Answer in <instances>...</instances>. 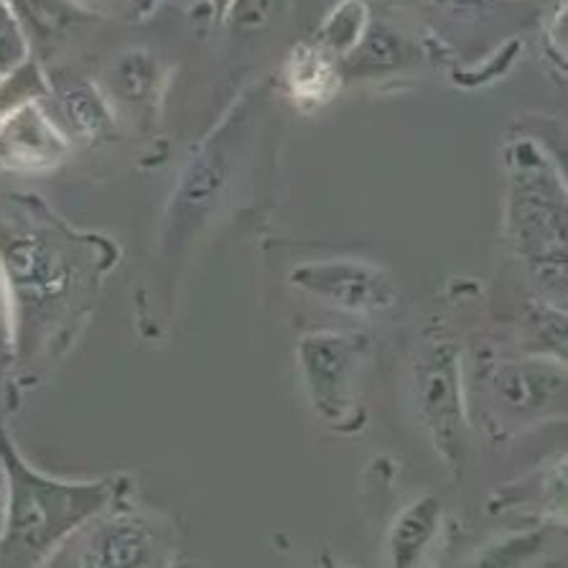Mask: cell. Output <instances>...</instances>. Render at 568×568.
<instances>
[{"label":"cell","instance_id":"5","mask_svg":"<svg viewBox=\"0 0 568 568\" xmlns=\"http://www.w3.org/2000/svg\"><path fill=\"white\" fill-rule=\"evenodd\" d=\"M413 398L438 456L454 471L469 449V416L464 395L462 347L444 332H432L413 359Z\"/></svg>","mask_w":568,"mask_h":568},{"label":"cell","instance_id":"14","mask_svg":"<svg viewBox=\"0 0 568 568\" xmlns=\"http://www.w3.org/2000/svg\"><path fill=\"white\" fill-rule=\"evenodd\" d=\"M51 98V82L37 57H29L11 72L0 74V123L31 102H47Z\"/></svg>","mask_w":568,"mask_h":568},{"label":"cell","instance_id":"3","mask_svg":"<svg viewBox=\"0 0 568 568\" xmlns=\"http://www.w3.org/2000/svg\"><path fill=\"white\" fill-rule=\"evenodd\" d=\"M510 235L515 247L548 288L566 291V186L536 143L510 149Z\"/></svg>","mask_w":568,"mask_h":568},{"label":"cell","instance_id":"23","mask_svg":"<svg viewBox=\"0 0 568 568\" xmlns=\"http://www.w3.org/2000/svg\"><path fill=\"white\" fill-rule=\"evenodd\" d=\"M6 369H8V355H0V387H3V381H6Z\"/></svg>","mask_w":568,"mask_h":568},{"label":"cell","instance_id":"22","mask_svg":"<svg viewBox=\"0 0 568 568\" xmlns=\"http://www.w3.org/2000/svg\"><path fill=\"white\" fill-rule=\"evenodd\" d=\"M0 355H8V332H6V324H0Z\"/></svg>","mask_w":568,"mask_h":568},{"label":"cell","instance_id":"8","mask_svg":"<svg viewBox=\"0 0 568 568\" xmlns=\"http://www.w3.org/2000/svg\"><path fill=\"white\" fill-rule=\"evenodd\" d=\"M291 283L334 312L369 316L395 306L398 288L390 275L377 265L357 261H324L298 265Z\"/></svg>","mask_w":568,"mask_h":568},{"label":"cell","instance_id":"17","mask_svg":"<svg viewBox=\"0 0 568 568\" xmlns=\"http://www.w3.org/2000/svg\"><path fill=\"white\" fill-rule=\"evenodd\" d=\"M525 352L566 363V314L556 306H538L530 312L525 326Z\"/></svg>","mask_w":568,"mask_h":568},{"label":"cell","instance_id":"21","mask_svg":"<svg viewBox=\"0 0 568 568\" xmlns=\"http://www.w3.org/2000/svg\"><path fill=\"white\" fill-rule=\"evenodd\" d=\"M6 469L3 464H0V530H3V518H6Z\"/></svg>","mask_w":568,"mask_h":568},{"label":"cell","instance_id":"13","mask_svg":"<svg viewBox=\"0 0 568 568\" xmlns=\"http://www.w3.org/2000/svg\"><path fill=\"white\" fill-rule=\"evenodd\" d=\"M62 115L72 131L84 141H102L115 131L113 108L94 82H77L59 98Z\"/></svg>","mask_w":568,"mask_h":568},{"label":"cell","instance_id":"4","mask_svg":"<svg viewBox=\"0 0 568 568\" xmlns=\"http://www.w3.org/2000/svg\"><path fill=\"white\" fill-rule=\"evenodd\" d=\"M62 554L82 568H163L176 561L179 546L169 520L138 505L131 487L77 530Z\"/></svg>","mask_w":568,"mask_h":568},{"label":"cell","instance_id":"10","mask_svg":"<svg viewBox=\"0 0 568 568\" xmlns=\"http://www.w3.org/2000/svg\"><path fill=\"white\" fill-rule=\"evenodd\" d=\"M438 530H442V505L432 495L418 497L416 503L398 515L390 530L387 550H390L393 566L406 568L420 564Z\"/></svg>","mask_w":568,"mask_h":568},{"label":"cell","instance_id":"9","mask_svg":"<svg viewBox=\"0 0 568 568\" xmlns=\"http://www.w3.org/2000/svg\"><path fill=\"white\" fill-rule=\"evenodd\" d=\"M69 138L44 102H31L0 123V174H44L62 166Z\"/></svg>","mask_w":568,"mask_h":568},{"label":"cell","instance_id":"20","mask_svg":"<svg viewBox=\"0 0 568 568\" xmlns=\"http://www.w3.org/2000/svg\"><path fill=\"white\" fill-rule=\"evenodd\" d=\"M206 3H210L214 19L225 21V19H230L232 6H235V0H206Z\"/></svg>","mask_w":568,"mask_h":568},{"label":"cell","instance_id":"6","mask_svg":"<svg viewBox=\"0 0 568 568\" xmlns=\"http://www.w3.org/2000/svg\"><path fill=\"white\" fill-rule=\"evenodd\" d=\"M369 352L363 332L318 329L298 339V367L308 403L337 434H357L365 426L359 406V367Z\"/></svg>","mask_w":568,"mask_h":568},{"label":"cell","instance_id":"19","mask_svg":"<svg viewBox=\"0 0 568 568\" xmlns=\"http://www.w3.org/2000/svg\"><path fill=\"white\" fill-rule=\"evenodd\" d=\"M544 548V532H523L510 540L493 546L477 558L475 566H520L530 564L538 550Z\"/></svg>","mask_w":568,"mask_h":568},{"label":"cell","instance_id":"24","mask_svg":"<svg viewBox=\"0 0 568 568\" xmlns=\"http://www.w3.org/2000/svg\"><path fill=\"white\" fill-rule=\"evenodd\" d=\"M131 3H135V0H131Z\"/></svg>","mask_w":568,"mask_h":568},{"label":"cell","instance_id":"7","mask_svg":"<svg viewBox=\"0 0 568 568\" xmlns=\"http://www.w3.org/2000/svg\"><path fill=\"white\" fill-rule=\"evenodd\" d=\"M489 400L515 424L566 416V365L550 357L489 363L485 373Z\"/></svg>","mask_w":568,"mask_h":568},{"label":"cell","instance_id":"15","mask_svg":"<svg viewBox=\"0 0 568 568\" xmlns=\"http://www.w3.org/2000/svg\"><path fill=\"white\" fill-rule=\"evenodd\" d=\"M161 88V67L149 51H131L115 64V90L135 105L153 102Z\"/></svg>","mask_w":568,"mask_h":568},{"label":"cell","instance_id":"16","mask_svg":"<svg viewBox=\"0 0 568 568\" xmlns=\"http://www.w3.org/2000/svg\"><path fill=\"white\" fill-rule=\"evenodd\" d=\"M367 31V8L359 0H344L318 31L316 44L329 54H349Z\"/></svg>","mask_w":568,"mask_h":568},{"label":"cell","instance_id":"11","mask_svg":"<svg viewBox=\"0 0 568 568\" xmlns=\"http://www.w3.org/2000/svg\"><path fill=\"white\" fill-rule=\"evenodd\" d=\"M11 6L29 39L31 57L33 49H54L77 21L90 16V8L80 0H11Z\"/></svg>","mask_w":568,"mask_h":568},{"label":"cell","instance_id":"18","mask_svg":"<svg viewBox=\"0 0 568 568\" xmlns=\"http://www.w3.org/2000/svg\"><path fill=\"white\" fill-rule=\"evenodd\" d=\"M31 57L29 39L16 16L11 0H0V74L11 72Z\"/></svg>","mask_w":568,"mask_h":568},{"label":"cell","instance_id":"2","mask_svg":"<svg viewBox=\"0 0 568 568\" xmlns=\"http://www.w3.org/2000/svg\"><path fill=\"white\" fill-rule=\"evenodd\" d=\"M0 464L6 469V518L0 568L51 566L72 536L133 487L128 475L59 479L39 471L8 434L0 413Z\"/></svg>","mask_w":568,"mask_h":568},{"label":"cell","instance_id":"12","mask_svg":"<svg viewBox=\"0 0 568 568\" xmlns=\"http://www.w3.org/2000/svg\"><path fill=\"white\" fill-rule=\"evenodd\" d=\"M339 84L334 54L324 47L298 44L286 62V88L301 105H322Z\"/></svg>","mask_w":568,"mask_h":568},{"label":"cell","instance_id":"1","mask_svg":"<svg viewBox=\"0 0 568 568\" xmlns=\"http://www.w3.org/2000/svg\"><path fill=\"white\" fill-rule=\"evenodd\" d=\"M118 261L113 237L69 225L39 194L0 192V291L19 387L44 381L69 355Z\"/></svg>","mask_w":568,"mask_h":568}]
</instances>
